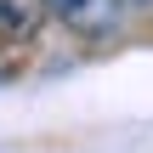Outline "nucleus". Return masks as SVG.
<instances>
[{
	"label": "nucleus",
	"instance_id": "1",
	"mask_svg": "<svg viewBox=\"0 0 153 153\" xmlns=\"http://www.w3.org/2000/svg\"><path fill=\"white\" fill-rule=\"evenodd\" d=\"M45 11L57 23H68L74 34H108L125 11V0H45Z\"/></svg>",
	"mask_w": 153,
	"mask_h": 153
},
{
	"label": "nucleus",
	"instance_id": "2",
	"mask_svg": "<svg viewBox=\"0 0 153 153\" xmlns=\"http://www.w3.org/2000/svg\"><path fill=\"white\" fill-rule=\"evenodd\" d=\"M45 23V0H0V51L34 40Z\"/></svg>",
	"mask_w": 153,
	"mask_h": 153
}]
</instances>
